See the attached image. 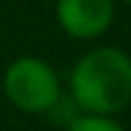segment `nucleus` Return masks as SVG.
<instances>
[{
	"label": "nucleus",
	"mask_w": 131,
	"mask_h": 131,
	"mask_svg": "<svg viewBox=\"0 0 131 131\" xmlns=\"http://www.w3.org/2000/svg\"><path fill=\"white\" fill-rule=\"evenodd\" d=\"M70 94L83 112L115 115L131 104V56L112 46L83 53L70 72Z\"/></svg>",
	"instance_id": "obj_1"
},
{
	"label": "nucleus",
	"mask_w": 131,
	"mask_h": 131,
	"mask_svg": "<svg viewBox=\"0 0 131 131\" xmlns=\"http://www.w3.org/2000/svg\"><path fill=\"white\" fill-rule=\"evenodd\" d=\"M3 91L11 104L24 112H51L62 99L53 67L38 56L14 59L3 75Z\"/></svg>",
	"instance_id": "obj_2"
},
{
	"label": "nucleus",
	"mask_w": 131,
	"mask_h": 131,
	"mask_svg": "<svg viewBox=\"0 0 131 131\" xmlns=\"http://www.w3.org/2000/svg\"><path fill=\"white\" fill-rule=\"evenodd\" d=\"M112 16V0H56V21L70 38H99L110 29Z\"/></svg>",
	"instance_id": "obj_3"
},
{
	"label": "nucleus",
	"mask_w": 131,
	"mask_h": 131,
	"mask_svg": "<svg viewBox=\"0 0 131 131\" xmlns=\"http://www.w3.org/2000/svg\"><path fill=\"white\" fill-rule=\"evenodd\" d=\"M67 131H126L118 121H112L110 115H78L72 123L67 126Z\"/></svg>",
	"instance_id": "obj_4"
},
{
	"label": "nucleus",
	"mask_w": 131,
	"mask_h": 131,
	"mask_svg": "<svg viewBox=\"0 0 131 131\" xmlns=\"http://www.w3.org/2000/svg\"><path fill=\"white\" fill-rule=\"evenodd\" d=\"M123 3H128V5H131V0H123Z\"/></svg>",
	"instance_id": "obj_5"
}]
</instances>
